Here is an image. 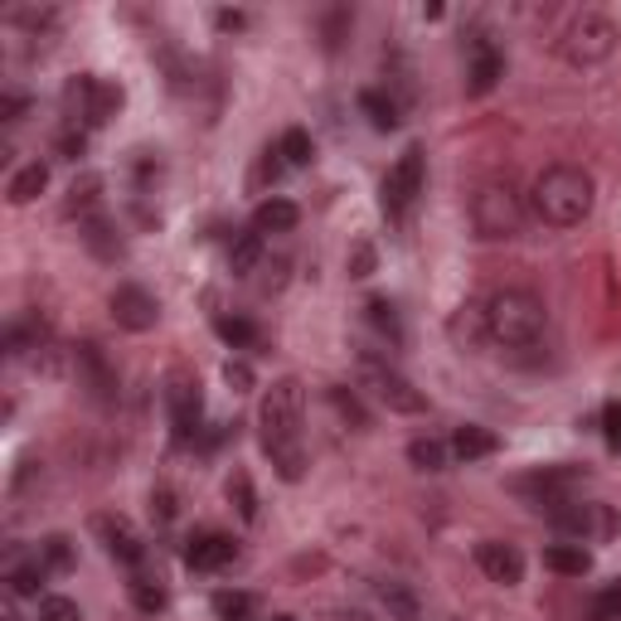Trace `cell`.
I'll return each mask as SVG.
<instances>
[{
  "label": "cell",
  "mask_w": 621,
  "mask_h": 621,
  "mask_svg": "<svg viewBox=\"0 0 621 621\" xmlns=\"http://www.w3.org/2000/svg\"><path fill=\"white\" fill-rule=\"evenodd\" d=\"M214 617L219 621H253L257 617V597L239 593V587H223V593H214Z\"/></svg>",
  "instance_id": "4dcf8cb0"
},
{
  "label": "cell",
  "mask_w": 621,
  "mask_h": 621,
  "mask_svg": "<svg viewBox=\"0 0 621 621\" xmlns=\"http://www.w3.org/2000/svg\"><path fill=\"white\" fill-rule=\"evenodd\" d=\"M549 525L559 529L568 544H587V539H607L617 529V519L607 505H593V501H563L549 510Z\"/></svg>",
  "instance_id": "8fae6325"
},
{
  "label": "cell",
  "mask_w": 621,
  "mask_h": 621,
  "mask_svg": "<svg viewBox=\"0 0 621 621\" xmlns=\"http://www.w3.org/2000/svg\"><path fill=\"white\" fill-rule=\"evenodd\" d=\"M451 457L457 461H485V457H495V451H501V437L491 433V427H481V423H461L457 433H451Z\"/></svg>",
  "instance_id": "ffe728a7"
},
{
  "label": "cell",
  "mask_w": 621,
  "mask_h": 621,
  "mask_svg": "<svg viewBox=\"0 0 621 621\" xmlns=\"http://www.w3.org/2000/svg\"><path fill=\"white\" fill-rule=\"evenodd\" d=\"M301 423H307V389L301 379H277L263 393L257 409V433H263V451L273 461V471L287 485L307 476V442H301Z\"/></svg>",
  "instance_id": "6da1fadb"
},
{
  "label": "cell",
  "mask_w": 621,
  "mask_h": 621,
  "mask_svg": "<svg viewBox=\"0 0 621 621\" xmlns=\"http://www.w3.org/2000/svg\"><path fill=\"white\" fill-rule=\"evenodd\" d=\"M447 335L461 355H476V349L491 345V331H485V301H467V307L451 311L447 321Z\"/></svg>",
  "instance_id": "e0dca14e"
},
{
  "label": "cell",
  "mask_w": 621,
  "mask_h": 621,
  "mask_svg": "<svg viewBox=\"0 0 621 621\" xmlns=\"http://www.w3.org/2000/svg\"><path fill=\"white\" fill-rule=\"evenodd\" d=\"M127 593H131V607H137V612H146V617L165 612V587L156 578H146V573H137V578L127 583Z\"/></svg>",
  "instance_id": "e575fe53"
},
{
  "label": "cell",
  "mask_w": 621,
  "mask_h": 621,
  "mask_svg": "<svg viewBox=\"0 0 621 621\" xmlns=\"http://www.w3.org/2000/svg\"><path fill=\"white\" fill-rule=\"evenodd\" d=\"M602 442L607 451H621V399L602 403Z\"/></svg>",
  "instance_id": "ab89813d"
},
{
  "label": "cell",
  "mask_w": 621,
  "mask_h": 621,
  "mask_svg": "<svg viewBox=\"0 0 621 621\" xmlns=\"http://www.w3.org/2000/svg\"><path fill=\"white\" fill-rule=\"evenodd\" d=\"M39 621H83V607H78L73 597L44 593V597H39Z\"/></svg>",
  "instance_id": "74e56055"
},
{
  "label": "cell",
  "mask_w": 621,
  "mask_h": 621,
  "mask_svg": "<svg viewBox=\"0 0 621 621\" xmlns=\"http://www.w3.org/2000/svg\"><path fill=\"white\" fill-rule=\"evenodd\" d=\"M223 383H229L233 393H248L253 389V369H248L243 359H229V365H223Z\"/></svg>",
  "instance_id": "b9f144b4"
},
{
  "label": "cell",
  "mask_w": 621,
  "mask_h": 621,
  "mask_svg": "<svg viewBox=\"0 0 621 621\" xmlns=\"http://www.w3.org/2000/svg\"><path fill=\"white\" fill-rule=\"evenodd\" d=\"M617 49H621V30H617L612 15H602V10L573 15L568 30H563V39H559V54H563L568 69H602Z\"/></svg>",
  "instance_id": "8992f818"
},
{
  "label": "cell",
  "mask_w": 621,
  "mask_h": 621,
  "mask_svg": "<svg viewBox=\"0 0 621 621\" xmlns=\"http://www.w3.org/2000/svg\"><path fill=\"white\" fill-rule=\"evenodd\" d=\"M229 505L239 510L243 525H257V491H253V476H248V471H233L229 476Z\"/></svg>",
  "instance_id": "836d02e7"
},
{
  "label": "cell",
  "mask_w": 621,
  "mask_h": 621,
  "mask_svg": "<svg viewBox=\"0 0 621 621\" xmlns=\"http://www.w3.org/2000/svg\"><path fill=\"white\" fill-rule=\"evenodd\" d=\"M593 617H597V621H621V578H617L612 587H602V593H597Z\"/></svg>",
  "instance_id": "60d3db41"
},
{
  "label": "cell",
  "mask_w": 621,
  "mask_h": 621,
  "mask_svg": "<svg viewBox=\"0 0 621 621\" xmlns=\"http://www.w3.org/2000/svg\"><path fill=\"white\" fill-rule=\"evenodd\" d=\"M349 25V10H335L331 20H325V49H341V30Z\"/></svg>",
  "instance_id": "bcb514c9"
},
{
  "label": "cell",
  "mask_w": 621,
  "mask_h": 621,
  "mask_svg": "<svg viewBox=\"0 0 621 621\" xmlns=\"http://www.w3.org/2000/svg\"><path fill=\"white\" fill-rule=\"evenodd\" d=\"M239 559V544H233L229 534H195L189 539V549H185V563L195 573H219V568H229V563Z\"/></svg>",
  "instance_id": "ac0fdd59"
},
{
  "label": "cell",
  "mask_w": 621,
  "mask_h": 621,
  "mask_svg": "<svg viewBox=\"0 0 621 621\" xmlns=\"http://www.w3.org/2000/svg\"><path fill=\"white\" fill-rule=\"evenodd\" d=\"M485 331H491V345H501V355L519 359V365H534V349H544V331H549V311L544 301L529 287H501L491 301H485Z\"/></svg>",
  "instance_id": "7a4b0ae2"
},
{
  "label": "cell",
  "mask_w": 621,
  "mask_h": 621,
  "mask_svg": "<svg viewBox=\"0 0 621 621\" xmlns=\"http://www.w3.org/2000/svg\"><path fill=\"white\" fill-rule=\"evenodd\" d=\"M165 409H171L175 442L189 447L199 437V423H205V393H199L195 369H171L165 375Z\"/></svg>",
  "instance_id": "ba28073f"
},
{
  "label": "cell",
  "mask_w": 621,
  "mask_h": 621,
  "mask_svg": "<svg viewBox=\"0 0 621 621\" xmlns=\"http://www.w3.org/2000/svg\"><path fill=\"white\" fill-rule=\"evenodd\" d=\"M587 476L583 467H539V471H529V476H515V495H525L534 510H553V505H563V501H573V485H578Z\"/></svg>",
  "instance_id": "7c38bea8"
},
{
  "label": "cell",
  "mask_w": 621,
  "mask_h": 621,
  "mask_svg": "<svg viewBox=\"0 0 621 621\" xmlns=\"http://www.w3.org/2000/svg\"><path fill=\"white\" fill-rule=\"evenodd\" d=\"M73 375H78V389H83L97 409H112V403H117V389H122L117 365H112L107 349L97 341H78L73 345Z\"/></svg>",
  "instance_id": "30bf717a"
},
{
  "label": "cell",
  "mask_w": 621,
  "mask_h": 621,
  "mask_svg": "<svg viewBox=\"0 0 621 621\" xmlns=\"http://www.w3.org/2000/svg\"><path fill=\"white\" fill-rule=\"evenodd\" d=\"M93 214H103V175H78L69 185V199H64V219H78L88 223Z\"/></svg>",
  "instance_id": "44dd1931"
},
{
  "label": "cell",
  "mask_w": 621,
  "mask_h": 621,
  "mask_svg": "<svg viewBox=\"0 0 621 621\" xmlns=\"http://www.w3.org/2000/svg\"><path fill=\"white\" fill-rule=\"evenodd\" d=\"M214 25H219L223 35H233V30L248 25V15H243V10H219V15H214Z\"/></svg>",
  "instance_id": "7dc6e473"
},
{
  "label": "cell",
  "mask_w": 621,
  "mask_h": 621,
  "mask_svg": "<svg viewBox=\"0 0 621 621\" xmlns=\"http://www.w3.org/2000/svg\"><path fill=\"white\" fill-rule=\"evenodd\" d=\"M359 112L369 117V127H375V131H393L403 122L399 97L383 93V88H359Z\"/></svg>",
  "instance_id": "cb8c5ba5"
},
{
  "label": "cell",
  "mask_w": 621,
  "mask_h": 621,
  "mask_svg": "<svg viewBox=\"0 0 621 621\" xmlns=\"http://www.w3.org/2000/svg\"><path fill=\"white\" fill-rule=\"evenodd\" d=\"M93 534L103 539V549H107L117 563H127V568H141L146 539L137 534V525H131V519H122V515H93Z\"/></svg>",
  "instance_id": "9a60e30c"
},
{
  "label": "cell",
  "mask_w": 621,
  "mask_h": 621,
  "mask_svg": "<svg viewBox=\"0 0 621 621\" xmlns=\"http://www.w3.org/2000/svg\"><path fill=\"white\" fill-rule=\"evenodd\" d=\"M534 214L549 229H578L593 214V175L583 165H549V171H539Z\"/></svg>",
  "instance_id": "3957f363"
},
{
  "label": "cell",
  "mask_w": 621,
  "mask_h": 621,
  "mask_svg": "<svg viewBox=\"0 0 621 621\" xmlns=\"http://www.w3.org/2000/svg\"><path fill=\"white\" fill-rule=\"evenodd\" d=\"M214 331H219V341H223V345H233V349L257 345V325H253V321H243V315H214Z\"/></svg>",
  "instance_id": "8d00e7d4"
},
{
  "label": "cell",
  "mask_w": 621,
  "mask_h": 621,
  "mask_svg": "<svg viewBox=\"0 0 621 621\" xmlns=\"http://www.w3.org/2000/svg\"><path fill=\"white\" fill-rule=\"evenodd\" d=\"M369 273H375V248L355 243V253H349V277H369Z\"/></svg>",
  "instance_id": "ee69618b"
},
{
  "label": "cell",
  "mask_w": 621,
  "mask_h": 621,
  "mask_svg": "<svg viewBox=\"0 0 621 621\" xmlns=\"http://www.w3.org/2000/svg\"><path fill=\"white\" fill-rule=\"evenodd\" d=\"M365 315H369V325H375V331H379L393 349L403 345V325H399V311H393L389 297H369V301H365Z\"/></svg>",
  "instance_id": "1f68e13d"
},
{
  "label": "cell",
  "mask_w": 621,
  "mask_h": 621,
  "mask_svg": "<svg viewBox=\"0 0 621 621\" xmlns=\"http://www.w3.org/2000/svg\"><path fill=\"white\" fill-rule=\"evenodd\" d=\"M49 189V165L44 161H30L10 175V205H35V199Z\"/></svg>",
  "instance_id": "4316f807"
},
{
  "label": "cell",
  "mask_w": 621,
  "mask_h": 621,
  "mask_svg": "<svg viewBox=\"0 0 621 621\" xmlns=\"http://www.w3.org/2000/svg\"><path fill=\"white\" fill-rule=\"evenodd\" d=\"M544 568L559 573V578H587L593 573V553L583 544H549L544 549Z\"/></svg>",
  "instance_id": "484cf974"
},
{
  "label": "cell",
  "mask_w": 621,
  "mask_h": 621,
  "mask_svg": "<svg viewBox=\"0 0 621 621\" xmlns=\"http://www.w3.org/2000/svg\"><path fill=\"white\" fill-rule=\"evenodd\" d=\"M409 461H413V471H447L451 447L437 442V437H413V442H409Z\"/></svg>",
  "instance_id": "d6a6232c"
},
{
  "label": "cell",
  "mask_w": 621,
  "mask_h": 621,
  "mask_svg": "<svg viewBox=\"0 0 621 621\" xmlns=\"http://www.w3.org/2000/svg\"><path fill=\"white\" fill-rule=\"evenodd\" d=\"M476 568L491 583L515 587V583H525V553H519L515 544H505V539H481L476 544Z\"/></svg>",
  "instance_id": "2e32d148"
},
{
  "label": "cell",
  "mask_w": 621,
  "mask_h": 621,
  "mask_svg": "<svg viewBox=\"0 0 621 621\" xmlns=\"http://www.w3.org/2000/svg\"><path fill=\"white\" fill-rule=\"evenodd\" d=\"M25 112H30V97H20V93H5V97H0V122H5V127H15Z\"/></svg>",
  "instance_id": "7bdbcfd3"
},
{
  "label": "cell",
  "mask_w": 621,
  "mask_h": 621,
  "mask_svg": "<svg viewBox=\"0 0 621 621\" xmlns=\"http://www.w3.org/2000/svg\"><path fill=\"white\" fill-rule=\"evenodd\" d=\"M471 229L481 243H501L515 239L525 229V195L510 175H491L471 189Z\"/></svg>",
  "instance_id": "277c9868"
},
{
  "label": "cell",
  "mask_w": 621,
  "mask_h": 621,
  "mask_svg": "<svg viewBox=\"0 0 621 621\" xmlns=\"http://www.w3.org/2000/svg\"><path fill=\"white\" fill-rule=\"evenodd\" d=\"M325 403H331L335 417H341L345 427H355V433H369V413H365V403H359L355 389H345V383H331V389H325Z\"/></svg>",
  "instance_id": "f1b7e54d"
},
{
  "label": "cell",
  "mask_w": 621,
  "mask_h": 621,
  "mask_svg": "<svg viewBox=\"0 0 621 621\" xmlns=\"http://www.w3.org/2000/svg\"><path fill=\"white\" fill-rule=\"evenodd\" d=\"M49 578H54V573L44 568L39 553H35V559H10V563H5V587H10L15 597H39Z\"/></svg>",
  "instance_id": "7402d4cb"
},
{
  "label": "cell",
  "mask_w": 621,
  "mask_h": 621,
  "mask_svg": "<svg viewBox=\"0 0 621 621\" xmlns=\"http://www.w3.org/2000/svg\"><path fill=\"white\" fill-rule=\"evenodd\" d=\"M501 78H505V54L495 49V39L471 35L467 39V93L471 97L495 93V83H501Z\"/></svg>",
  "instance_id": "5bb4252c"
},
{
  "label": "cell",
  "mask_w": 621,
  "mask_h": 621,
  "mask_svg": "<svg viewBox=\"0 0 621 621\" xmlns=\"http://www.w3.org/2000/svg\"><path fill=\"white\" fill-rule=\"evenodd\" d=\"M277 151H281V161H287V171H307V165L315 161V141H311L307 127H287V131H281Z\"/></svg>",
  "instance_id": "f546056e"
},
{
  "label": "cell",
  "mask_w": 621,
  "mask_h": 621,
  "mask_svg": "<svg viewBox=\"0 0 621 621\" xmlns=\"http://www.w3.org/2000/svg\"><path fill=\"white\" fill-rule=\"evenodd\" d=\"M78 239L97 257V263H122L127 257V243H122V229L107 219V214H93L88 223H78Z\"/></svg>",
  "instance_id": "d6986e66"
},
{
  "label": "cell",
  "mask_w": 621,
  "mask_h": 621,
  "mask_svg": "<svg viewBox=\"0 0 621 621\" xmlns=\"http://www.w3.org/2000/svg\"><path fill=\"white\" fill-rule=\"evenodd\" d=\"M151 515L161 519V525H171V519H175V495L165 491V485H161V491H151Z\"/></svg>",
  "instance_id": "f6af8a7d"
},
{
  "label": "cell",
  "mask_w": 621,
  "mask_h": 621,
  "mask_svg": "<svg viewBox=\"0 0 621 621\" xmlns=\"http://www.w3.org/2000/svg\"><path fill=\"white\" fill-rule=\"evenodd\" d=\"M301 223V209L291 205V199H281V195H273V199H263V205L253 209V233H291Z\"/></svg>",
  "instance_id": "603a6c76"
},
{
  "label": "cell",
  "mask_w": 621,
  "mask_h": 621,
  "mask_svg": "<svg viewBox=\"0 0 621 621\" xmlns=\"http://www.w3.org/2000/svg\"><path fill=\"white\" fill-rule=\"evenodd\" d=\"M39 559H44V568H49V573H73V563H78L73 539L69 534H49L39 544Z\"/></svg>",
  "instance_id": "d590c367"
},
{
  "label": "cell",
  "mask_w": 621,
  "mask_h": 621,
  "mask_svg": "<svg viewBox=\"0 0 621 621\" xmlns=\"http://www.w3.org/2000/svg\"><path fill=\"white\" fill-rule=\"evenodd\" d=\"M107 311H112V321H117L122 331H131V335L156 331V321H161V301H156L141 281H122V287H112Z\"/></svg>",
  "instance_id": "4fadbf2b"
},
{
  "label": "cell",
  "mask_w": 621,
  "mask_h": 621,
  "mask_svg": "<svg viewBox=\"0 0 621 621\" xmlns=\"http://www.w3.org/2000/svg\"><path fill=\"white\" fill-rule=\"evenodd\" d=\"M54 156H59V161H83L88 156V131L83 127H59V137H54Z\"/></svg>",
  "instance_id": "f35d334b"
},
{
  "label": "cell",
  "mask_w": 621,
  "mask_h": 621,
  "mask_svg": "<svg viewBox=\"0 0 621 621\" xmlns=\"http://www.w3.org/2000/svg\"><path fill=\"white\" fill-rule=\"evenodd\" d=\"M263 263H267L263 233H239V239H233V248H229V273H233V277H253Z\"/></svg>",
  "instance_id": "83f0119b"
},
{
  "label": "cell",
  "mask_w": 621,
  "mask_h": 621,
  "mask_svg": "<svg viewBox=\"0 0 621 621\" xmlns=\"http://www.w3.org/2000/svg\"><path fill=\"white\" fill-rule=\"evenodd\" d=\"M423 180H427L423 146H409V151L389 165V175H383V214H389L393 223L409 219V209L417 205V195H423Z\"/></svg>",
  "instance_id": "9c48e42d"
},
{
  "label": "cell",
  "mask_w": 621,
  "mask_h": 621,
  "mask_svg": "<svg viewBox=\"0 0 621 621\" xmlns=\"http://www.w3.org/2000/svg\"><path fill=\"white\" fill-rule=\"evenodd\" d=\"M267 621H297V617H287V612H281V617H267Z\"/></svg>",
  "instance_id": "c3c4849f"
},
{
  "label": "cell",
  "mask_w": 621,
  "mask_h": 621,
  "mask_svg": "<svg viewBox=\"0 0 621 621\" xmlns=\"http://www.w3.org/2000/svg\"><path fill=\"white\" fill-rule=\"evenodd\" d=\"M379 602L389 612V621H423V597L409 583H393V578L379 583Z\"/></svg>",
  "instance_id": "d4e9b609"
},
{
  "label": "cell",
  "mask_w": 621,
  "mask_h": 621,
  "mask_svg": "<svg viewBox=\"0 0 621 621\" xmlns=\"http://www.w3.org/2000/svg\"><path fill=\"white\" fill-rule=\"evenodd\" d=\"M355 365H359V383H365V389L375 393L389 413H399V417H423L427 413V393L417 389L409 375H399V369H393L383 355H375V349H359Z\"/></svg>",
  "instance_id": "52a82bcc"
},
{
  "label": "cell",
  "mask_w": 621,
  "mask_h": 621,
  "mask_svg": "<svg viewBox=\"0 0 621 621\" xmlns=\"http://www.w3.org/2000/svg\"><path fill=\"white\" fill-rule=\"evenodd\" d=\"M122 103H127L122 83H112V78H97V73H73L69 83H64V93H59L64 127H83V131L107 127V122L122 112Z\"/></svg>",
  "instance_id": "5b68a950"
}]
</instances>
